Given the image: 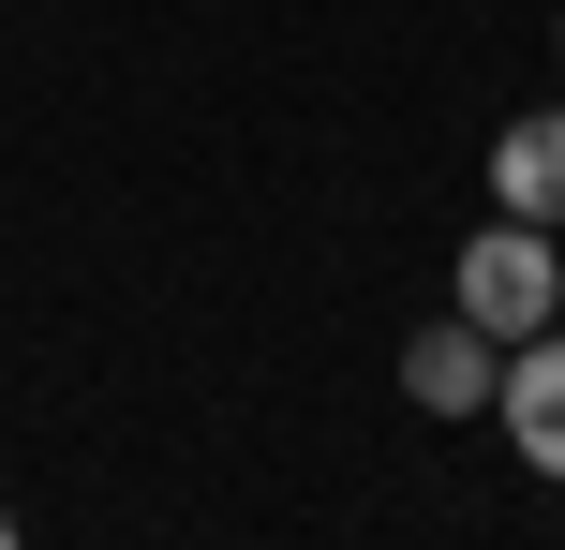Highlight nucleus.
I'll return each mask as SVG.
<instances>
[{
    "instance_id": "1",
    "label": "nucleus",
    "mask_w": 565,
    "mask_h": 550,
    "mask_svg": "<svg viewBox=\"0 0 565 550\" xmlns=\"http://www.w3.org/2000/svg\"><path fill=\"white\" fill-rule=\"evenodd\" d=\"M447 313H477L491 343H521V327H551V313H565V254H551V224H521V208H491V224L461 238V268H447Z\"/></svg>"
},
{
    "instance_id": "2",
    "label": "nucleus",
    "mask_w": 565,
    "mask_h": 550,
    "mask_svg": "<svg viewBox=\"0 0 565 550\" xmlns=\"http://www.w3.org/2000/svg\"><path fill=\"white\" fill-rule=\"evenodd\" d=\"M491 417H507V446H521L536 476H565V313L507 343V373H491Z\"/></svg>"
},
{
    "instance_id": "3",
    "label": "nucleus",
    "mask_w": 565,
    "mask_h": 550,
    "mask_svg": "<svg viewBox=\"0 0 565 550\" xmlns=\"http://www.w3.org/2000/svg\"><path fill=\"white\" fill-rule=\"evenodd\" d=\"M491 373H507V343H491L477 313H447V327L402 343V402L417 417H491Z\"/></svg>"
},
{
    "instance_id": "4",
    "label": "nucleus",
    "mask_w": 565,
    "mask_h": 550,
    "mask_svg": "<svg viewBox=\"0 0 565 550\" xmlns=\"http://www.w3.org/2000/svg\"><path fill=\"white\" fill-rule=\"evenodd\" d=\"M491 208H521V224L565 238V105H521L491 134Z\"/></svg>"
},
{
    "instance_id": "5",
    "label": "nucleus",
    "mask_w": 565,
    "mask_h": 550,
    "mask_svg": "<svg viewBox=\"0 0 565 550\" xmlns=\"http://www.w3.org/2000/svg\"><path fill=\"white\" fill-rule=\"evenodd\" d=\"M551 60H565V15H551Z\"/></svg>"
},
{
    "instance_id": "6",
    "label": "nucleus",
    "mask_w": 565,
    "mask_h": 550,
    "mask_svg": "<svg viewBox=\"0 0 565 550\" xmlns=\"http://www.w3.org/2000/svg\"><path fill=\"white\" fill-rule=\"evenodd\" d=\"M0 536H15V506H0Z\"/></svg>"
}]
</instances>
